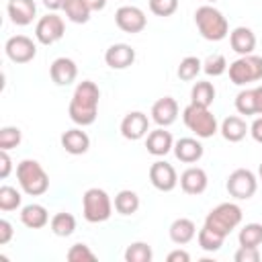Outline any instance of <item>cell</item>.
<instances>
[{"label": "cell", "instance_id": "obj_36", "mask_svg": "<svg viewBox=\"0 0 262 262\" xmlns=\"http://www.w3.org/2000/svg\"><path fill=\"white\" fill-rule=\"evenodd\" d=\"M227 68H229V66H227V59H225V55H221V53H213V55H209V57L203 61V72H205L207 76H213V78L225 74Z\"/></svg>", "mask_w": 262, "mask_h": 262}, {"label": "cell", "instance_id": "obj_43", "mask_svg": "<svg viewBox=\"0 0 262 262\" xmlns=\"http://www.w3.org/2000/svg\"><path fill=\"white\" fill-rule=\"evenodd\" d=\"M250 135H252L254 141L262 143V117H258V119L252 121V125H250Z\"/></svg>", "mask_w": 262, "mask_h": 262}, {"label": "cell", "instance_id": "obj_27", "mask_svg": "<svg viewBox=\"0 0 262 262\" xmlns=\"http://www.w3.org/2000/svg\"><path fill=\"white\" fill-rule=\"evenodd\" d=\"M215 86L207 80H201V82H194V86L190 88V102L192 104H199V106H211L213 100H215Z\"/></svg>", "mask_w": 262, "mask_h": 262}, {"label": "cell", "instance_id": "obj_24", "mask_svg": "<svg viewBox=\"0 0 262 262\" xmlns=\"http://www.w3.org/2000/svg\"><path fill=\"white\" fill-rule=\"evenodd\" d=\"M168 233H170V239H172L174 244L184 246V244H188V242L194 239V235H196V225H194V221L188 219V217H178V219H174V221L170 223Z\"/></svg>", "mask_w": 262, "mask_h": 262}, {"label": "cell", "instance_id": "obj_17", "mask_svg": "<svg viewBox=\"0 0 262 262\" xmlns=\"http://www.w3.org/2000/svg\"><path fill=\"white\" fill-rule=\"evenodd\" d=\"M6 12L16 27H27L37 16V4L35 0H8Z\"/></svg>", "mask_w": 262, "mask_h": 262}, {"label": "cell", "instance_id": "obj_49", "mask_svg": "<svg viewBox=\"0 0 262 262\" xmlns=\"http://www.w3.org/2000/svg\"><path fill=\"white\" fill-rule=\"evenodd\" d=\"M205 2H207V4H213V2H217V0H205Z\"/></svg>", "mask_w": 262, "mask_h": 262}, {"label": "cell", "instance_id": "obj_26", "mask_svg": "<svg viewBox=\"0 0 262 262\" xmlns=\"http://www.w3.org/2000/svg\"><path fill=\"white\" fill-rule=\"evenodd\" d=\"M49 227H51V233L57 235V237H68L76 231V217L72 213H66V211H59L51 217L49 221Z\"/></svg>", "mask_w": 262, "mask_h": 262}, {"label": "cell", "instance_id": "obj_32", "mask_svg": "<svg viewBox=\"0 0 262 262\" xmlns=\"http://www.w3.org/2000/svg\"><path fill=\"white\" fill-rule=\"evenodd\" d=\"M201 70H203V61H201L199 57H194V55H186L184 59H180L176 74H178L180 80L190 82V80H194V78L199 76Z\"/></svg>", "mask_w": 262, "mask_h": 262}, {"label": "cell", "instance_id": "obj_5", "mask_svg": "<svg viewBox=\"0 0 262 262\" xmlns=\"http://www.w3.org/2000/svg\"><path fill=\"white\" fill-rule=\"evenodd\" d=\"M82 215L88 223H102L113 215V201L106 190L94 186L82 194Z\"/></svg>", "mask_w": 262, "mask_h": 262}, {"label": "cell", "instance_id": "obj_37", "mask_svg": "<svg viewBox=\"0 0 262 262\" xmlns=\"http://www.w3.org/2000/svg\"><path fill=\"white\" fill-rule=\"evenodd\" d=\"M20 141H23V133H20L18 127H10L8 125V127L0 129V149L10 151L12 147L20 145Z\"/></svg>", "mask_w": 262, "mask_h": 262}, {"label": "cell", "instance_id": "obj_12", "mask_svg": "<svg viewBox=\"0 0 262 262\" xmlns=\"http://www.w3.org/2000/svg\"><path fill=\"white\" fill-rule=\"evenodd\" d=\"M115 23L123 33L133 35V33H141L145 29L147 18H145V12L137 6H121L115 12Z\"/></svg>", "mask_w": 262, "mask_h": 262}, {"label": "cell", "instance_id": "obj_9", "mask_svg": "<svg viewBox=\"0 0 262 262\" xmlns=\"http://www.w3.org/2000/svg\"><path fill=\"white\" fill-rule=\"evenodd\" d=\"M66 33V25H63V18L57 16L55 12H49L45 16H41L35 25V39L41 43V45H53L57 43Z\"/></svg>", "mask_w": 262, "mask_h": 262}, {"label": "cell", "instance_id": "obj_42", "mask_svg": "<svg viewBox=\"0 0 262 262\" xmlns=\"http://www.w3.org/2000/svg\"><path fill=\"white\" fill-rule=\"evenodd\" d=\"M10 170H12V158L8 156L6 149H0V178H2V180L8 178Z\"/></svg>", "mask_w": 262, "mask_h": 262}, {"label": "cell", "instance_id": "obj_46", "mask_svg": "<svg viewBox=\"0 0 262 262\" xmlns=\"http://www.w3.org/2000/svg\"><path fill=\"white\" fill-rule=\"evenodd\" d=\"M84 4L94 12V10H102L106 6V0H84Z\"/></svg>", "mask_w": 262, "mask_h": 262}, {"label": "cell", "instance_id": "obj_2", "mask_svg": "<svg viewBox=\"0 0 262 262\" xmlns=\"http://www.w3.org/2000/svg\"><path fill=\"white\" fill-rule=\"evenodd\" d=\"M194 25H196L201 37L207 41H221L229 35L227 18L213 4H203L194 10Z\"/></svg>", "mask_w": 262, "mask_h": 262}, {"label": "cell", "instance_id": "obj_16", "mask_svg": "<svg viewBox=\"0 0 262 262\" xmlns=\"http://www.w3.org/2000/svg\"><path fill=\"white\" fill-rule=\"evenodd\" d=\"M180 188L186 192V194H203L207 190V184H209V178H207V172L199 166H190L186 168L180 178Z\"/></svg>", "mask_w": 262, "mask_h": 262}, {"label": "cell", "instance_id": "obj_22", "mask_svg": "<svg viewBox=\"0 0 262 262\" xmlns=\"http://www.w3.org/2000/svg\"><path fill=\"white\" fill-rule=\"evenodd\" d=\"M229 45L239 55H250L256 49V35L250 27H235L229 33Z\"/></svg>", "mask_w": 262, "mask_h": 262}, {"label": "cell", "instance_id": "obj_33", "mask_svg": "<svg viewBox=\"0 0 262 262\" xmlns=\"http://www.w3.org/2000/svg\"><path fill=\"white\" fill-rule=\"evenodd\" d=\"M151 258H154V252H151L149 244H145V242H133L125 250L127 262H151Z\"/></svg>", "mask_w": 262, "mask_h": 262}, {"label": "cell", "instance_id": "obj_6", "mask_svg": "<svg viewBox=\"0 0 262 262\" xmlns=\"http://www.w3.org/2000/svg\"><path fill=\"white\" fill-rule=\"evenodd\" d=\"M182 121L201 139H209V137H213L219 131V125H217L215 115L207 106H199V104H192V102L188 106H184Z\"/></svg>", "mask_w": 262, "mask_h": 262}, {"label": "cell", "instance_id": "obj_11", "mask_svg": "<svg viewBox=\"0 0 262 262\" xmlns=\"http://www.w3.org/2000/svg\"><path fill=\"white\" fill-rule=\"evenodd\" d=\"M149 182L154 188L162 192H170L178 184V174L172 164H168L166 160H158L149 166Z\"/></svg>", "mask_w": 262, "mask_h": 262}, {"label": "cell", "instance_id": "obj_40", "mask_svg": "<svg viewBox=\"0 0 262 262\" xmlns=\"http://www.w3.org/2000/svg\"><path fill=\"white\" fill-rule=\"evenodd\" d=\"M235 262H258L260 260V250L258 248H250V246H239L233 254Z\"/></svg>", "mask_w": 262, "mask_h": 262}, {"label": "cell", "instance_id": "obj_25", "mask_svg": "<svg viewBox=\"0 0 262 262\" xmlns=\"http://www.w3.org/2000/svg\"><path fill=\"white\" fill-rule=\"evenodd\" d=\"M219 131H221V135H223L225 141H229V143H237V141H242V139L246 137V133H250V127L246 125V121H244L242 117L231 115V117L223 119Z\"/></svg>", "mask_w": 262, "mask_h": 262}, {"label": "cell", "instance_id": "obj_8", "mask_svg": "<svg viewBox=\"0 0 262 262\" xmlns=\"http://www.w3.org/2000/svg\"><path fill=\"white\" fill-rule=\"evenodd\" d=\"M225 188L229 192V196L237 199V201H248L256 194V188H258V178L252 170L248 168H237L233 170L229 176H227V182H225Z\"/></svg>", "mask_w": 262, "mask_h": 262}, {"label": "cell", "instance_id": "obj_47", "mask_svg": "<svg viewBox=\"0 0 262 262\" xmlns=\"http://www.w3.org/2000/svg\"><path fill=\"white\" fill-rule=\"evenodd\" d=\"M254 94H256V115H262V86H256Z\"/></svg>", "mask_w": 262, "mask_h": 262}, {"label": "cell", "instance_id": "obj_39", "mask_svg": "<svg viewBox=\"0 0 262 262\" xmlns=\"http://www.w3.org/2000/svg\"><path fill=\"white\" fill-rule=\"evenodd\" d=\"M149 10L156 16H172L178 10V0H149Z\"/></svg>", "mask_w": 262, "mask_h": 262}, {"label": "cell", "instance_id": "obj_29", "mask_svg": "<svg viewBox=\"0 0 262 262\" xmlns=\"http://www.w3.org/2000/svg\"><path fill=\"white\" fill-rule=\"evenodd\" d=\"M61 10L66 12L68 20H72V23H76V25L88 23V20H90V12H92V10L84 4V0H68Z\"/></svg>", "mask_w": 262, "mask_h": 262}, {"label": "cell", "instance_id": "obj_15", "mask_svg": "<svg viewBox=\"0 0 262 262\" xmlns=\"http://www.w3.org/2000/svg\"><path fill=\"white\" fill-rule=\"evenodd\" d=\"M151 121L158 125V127H170L176 119H178V102L172 98V96H164V98H158L154 104H151Z\"/></svg>", "mask_w": 262, "mask_h": 262}, {"label": "cell", "instance_id": "obj_3", "mask_svg": "<svg viewBox=\"0 0 262 262\" xmlns=\"http://www.w3.org/2000/svg\"><path fill=\"white\" fill-rule=\"evenodd\" d=\"M16 180L25 194L41 196L49 190V176L37 160H23L16 166Z\"/></svg>", "mask_w": 262, "mask_h": 262}, {"label": "cell", "instance_id": "obj_18", "mask_svg": "<svg viewBox=\"0 0 262 262\" xmlns=\"http://www.w3.org/2000/svg\"><path fill=\"white\" fill-rule=\"evenodd\" d=\"M49 76L57 86H70L78 78V66L70 57H57L49 66Z\"/></svg>", "mask_w": 262, "mask_h": 262}, {"label": "cell", "instance_id": "obj_4", "mask_svg": "<svg viewBox=\"0 0 262 262\" xmlns=\"http://www.w3.org/2000/svg\"><path fill=\"white\" fill-rule=\"evenodd\" d=\"M242 209L235 203H221L215 209H211L205 217V227L213 229L215 233L227 237L239 223H242Z\"/></svg>", "mask_w": 262, "mask_h": 262}, {"label": "cell", "instance_id": "obj_45", "mask_svg": "<svg viewBox=\"0 0 262 262\" xmlns=\"http://www.w3.org/2000/svg\"><path fill=\"white\" fill-rule=\"evenodd\" d=\"M41 2H43V6H45V8H49V10H53V12H55V10L63 8V4H66L68 0H41Z\"/></svg>", "mask_w": 262, "mask_h": 262}, {"label": "cell", "instance_id": "obj_30", "mask_svg": "<svg viewBox=\"0 0 262 262\" xmlns=\"http://www.w3.org/2000/svg\"><path fill=\"white\" fill-rule=\"evenodd\" d=\"M196 242H199L201 250H205V252H217V250H221L225 237L203 225V227L199 229V233H196Z\"/></svg>", "mask_w": 262, "mask_h": 262}, {"label": "cell", "instance_id": "obj_41", "mask_svg": "<svg viewBox=\"0 0 262 262\" xmlns=\"http://www.w3.org/2000/svg\"><path fill=\"white\" fill-rule=\"evenodd\" d=\"M14 235V229H12V223L8 219H0V246H6Z\"/></svg>", "mask_w": 262, "mask_h": 262}, {"label": "cell", "instance_id": "obj_20", "mask_svg": "<svg viewBox=\"0 0 262 262\" xmlns=\"http://www.w3.org/2000/svg\"><path fill=\"white\" fill-rule=\"evenodd\" d=\"M172 151H174L176 160H180V162H184V164H194V162H199V160L203 158L205 147H203V143H201L199 139H194V137H180V139L174 143Z\"/></svg>", "mask_w": 262, "mask_h": 262}, {"label": "cell", "instance_id": "obj_7", "mask_svg": "<svg viewBox=\"0 0 262 262\" xmlns=\"http://www.w3.org/2000/svg\"><path fill=\"white\" fill-rule=\"evenodd\" d=\"M229 72V80L235 86H246L250 82H258L262 80V57L260 55H239L235 61L229 63L227 68Z\"/></svg>", "mask_w": 262, "mask_h": 262}, {"label": "cell", "instance_id": "obj_19", "mask_svg": "<svg viewBox=\"0 0 262 262\" xmlns=\"http://www.w3.org/2000/svg\"><path fill=\"white\" fill-rule=\"evenodd\" d=\"M145 147H147V151H149L151 156L162 158V156H166V154L172 151V147H174V137H172L170 131H166V127H158V129H154V131L147 133Z\"/></svg>", "mask_w": 262, "mask_h": 262}, {"label": "cell", "instance_id": "obj_10", "mask_svg": "<svg viewBox=\"0 0 262 262\" xmlns=\"http://www.w3.org/2000/svg\"><path fill=\"white\" fill-rule=\"evenodd\" d=\"M4 51H6V57L12 63H29L37 55V45L27 35H14L6 41Z\"/></svg>", "mask_w": 262, "mask_h": 262}, {"label": "cell", "instance_id": "obj_48", "mask_svg": "<svg viewBox=\"0 0 262 262\" xmlns=\"http://www.w3.org/2000/svg\"><path fill=\"white\" fill-rule=\"evenodd\" d=\"M258 180L262 182V164H260V168H258Z\"/></svg>", "mask_w": 262, "mask_h": 262}, {"label": "cell", "instance_id": "obj_14", "mask_svg": "<svg viewBox=\"0 0 262 262\" xmlns=\"http://www.w3.org/2000/svg\"><path fill=\"white\" fill-rule=\"evenodd\" d=\"M135 61V49L127 43H115L104 51V63L111 70H127Z\"/></svg>", "mask_w": 262, "mask_h": 262}, {"label": "cell", "instance_id": "obj_21", "mask_svg": "<svg viewBox=\"0 0 262 262\" xmlns=\"http://www.w3.org/2000/svg\"><path fill=\"white\" fill-rule=\"evenodd\" d=\"M61 147L72 154V156H82L88 151L90 147V137L86 131H82V127H74V129H68L63 131L61 135Z\"/></svg>", "mask_w": 262, "mask_h": 262}, {"label": "cell", "instance_id": "obj_35", "mask_svg": "<svg viewBox=\"0 0 262 262\" xmlns=\"http://www.w3.org/2000/svg\"><path fill=\"white\" fill-rule=\"evenodd\" d=\"M20 203H23V196L14 186H8V184L0 186V211H4V213L14 211L20 207Z\"/></svg>", "mask_w": 262, "mask_h": 262}, {"label": "cell", "instance_id": "obj_1", "mask_svg": "<svg viewBox=\"0 0 262 262\" xmlns=\"http://www.w3.org/2000/svg\"><path fill=\"white\" fill-rule=\"evenodd\" d=\"M98 100H100V90L92 80H82L70 100L68 115L78 127H88L96 121L98 117Z\"/></svg>", "mask_w": 262, "mask_h": 262}, {"label": "cell", "instance_id": "obj_31", "mask_svg": "<svg viewBox=\"0 0 262 262\" xmlns=\"http://www.w3.org/2000/svg\"><path fill=\"white\" fill-rule=\"evenodd\" d=\"M239 246L258 248L262 244V223H246L237 233Z\"/></svg>", "mask_w": 262, "mask_h": 262}, {"label": "cell", "instance_id": "obj_44", "mask_svg": "<svg viewBox=\"0 0 262 262\" xmlns=\"http://www.w3.org/2000/svg\"><path fill=\"white\" fill-rule=\"evenodd\" d=\"M166 260H168V262H188V260H190V254L184 252V250H174V252L168 254Z\"/></svg>", "mask_w": 262, "mask_h": 262}, {"label": "cell", "instance_id": "obj_34", "mask_svg": "<svg viewBox=\"0 0 262 262\" xmlns=\"http://www.w3.org/2000/svg\"><path fill=\"white\" fill-rule=\"evenodd\" d=\"M235 111L239 115H246V117L256 115V94H254V88H246V90L237 92V96H235Z\"/></svg>", "mask_w": 262, "mask_h": 262}, {"label": "cell", "instance_id": "obj_38", "mask_svg": "<svg viewBox=\"0 0 262 262\" xmlns=\"http://www.w3.org/2000/svg\"><path fill=\"white\" fill-rule=\"evenodd\" d=\"M66 258H68L70 262H94V260H96V254L90 250V246L78 242V244H74V246L68 250Z\"/></svg>", "mask_w": 262, "mask_h": 262}, {"label": "cell", "instance_id": "obj_13", "mask_svg": "<svg viewBox=\"0 0 262 262\" xmlns=\"http://www.w3.org/2000/svg\"><path fill=\"white\" fill-rule=\"evenodd\" d=\"M147 131H149V119L141 111H131L121 121V135L129 141H137V139L145 137Z\"/></svg>", "mask_w": 262, "mask_h": 262}, {"label": "cell", "instance_id": "obj_23", "mask_svg": "<svg viewBox=\"0 0 262 262\" xmlns=\"http://www.w3.org/2000/svg\"><path fill=\"white\" fill-rule=\"evenodd\" d=\"M49 213L43 205L39 203H31V205H25L20 209V223L29 229H41L49 223Z\"/></svg>", "mask_w": 262, "mask_h": 262}, {"label": "cell", "instance_id": "obj_28", "mask_svg": "<svg viewBox=\"0 0 262 262\" xmlns=\"http://www.w3.org/2000/svg\"><path fill=\"white\" fill-rule=\"evenodd\" d=\"M137 209H139V196H137L135 190L125 188V190L117 192V196H115V211L119 215H133V213H137Z\"/></svg>", "mask_w": 262, "mask_h": 262}]
</instances>
